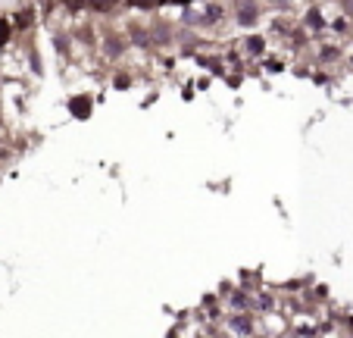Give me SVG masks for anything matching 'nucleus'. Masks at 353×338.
<instances>
[{"mask_svg": "<svg viewBox=\"0 0 353 338\" xmlns=\"http://www.w3.org/2000/svg\"><path fill=\"white\" fill-rule=\"evenodd\" d=\"M72 113H75V116H81V119H84V116L91 113V104H88V100H72Z\"/></svg>", "mask_w": 353, "mask_h": 338, "instance_id": "39448f33", "label": "nucleus"}, {"mask_svg": "<svg viewBox=\"0 0 353 338\" xmlns=\"http://www.w3.org/2000/svg\"><path fill=\"white\" fill-rule=\"evenodd\" d=\"M6 41V25H0V44Z\"/></svg>", "mask_w": 353, "mask_h": 338, "instance_id": "9d476101", "label": "nucleus"}, {"mask_svg": "<svg viewBox=\"0 0 353 338\" xmlns=\"http://www.w3.org/2000/svg\"><path fill=\"white\" fill-rule=\"evenodd\" d=\"M231 307H235V310H244V307H250V301H247V294H235V298H231Z\"/></svg>", "mask_w": 353, "mask_h": 338, "instance_id": "6e6552de", "label": "nucleus"}, {"mask_svg": "<svg viewBox=\"0 0 353 338\" xmlns=\"http://www.w3.org/2000/svg\"><path fill=\"white\" fill-rule=\"evenodd\" d=\"M347 10H350V13H353V0H347Z\"/></svg>", "mask_w": 353, "mask_h": 338, "instance_id": "f8f14e48", "label": "nucleus"}, {"mask_svg": "<svg viewBox=\"0 0 353 338\" xmlns=\"http://www.w3.org/2000/svg\"><path fill=\"white\" fill-rule=\"evenodd\" d=\"M244 47L250 50L253 56H260V54H263V47H266V41H263L260 35H253V38H247V44H244Z\"/></svg>", "mask_w": 353, "mask_h": 338, "instance_id": "7ed1b4c3", "label": "nucleus"}, {"mask_svg": "<svg viewBox=\"0 0 353 338\" xmlns=\"http://www.w3.org/2000/svg\"><path fill=\"white\" fill-rule=\"evenodd\" d=\"M206 19H222V6H210V10H206Z\"/></svg>", "mask_w": 353, "mask_h": 338, "instance_id": "1a4fd4ad", "label": "nucleus"}, {"mask_svg": "<svg viewBox=\"0 0 353 338\" xmlns=\"http://www.w3.org/2000/svg\"><path fill=\"white\" fill-rule=\"evenodd\" d=\"M306 25H309V28H322V25H325L322 13H319V10H309V13H306Z\"/></svg>", "mask_w": 353, "mask_h": 338, "instance_id": "20e7f679", "label": "nucleus"}, {"mask_svg": "<svg viewBox=\"0 0 353 338\" xmlns=\"http://www.w3.org/2000/svg\"><path fill=\"white\" fill-rule=\"evenodd\" d=\"M253 19H256V6L247 3V0H241V3H238V22L241 25H250Z\"/></svg>", "mask_w": 353, "mask_h": 338, "instance_id": "f257e3e1", "label": "nucleus"}, {"mask_svg": "<svg viewBox=\"0 0 353 338\" xmlns=\"http://www.w3.org/2000/svg\"><path fill=\"white\" fill-rule=\"evenodd\" d=\"M107 54H109V56H119V54H122V41H119V38H109V41H107Z\"/></svg>", "mask_w": 353, "mask_h": 338, "instance_id": "0eeeda50", "label": "nucleus"}, {"mask_svg": "<svg viewBox=\"0 0 353 338\" xmlns=\"http://www.w3.org/2000/svg\"><path fill=\"white\" fill-rule=\"evenodd\" d=\"M163 3H175V0H163ZM178 3H188V0H178Z\"/></svg>", "mask_w": 353, "mask_h": 338, "instance_id": "9b49d317", "label": "nucleus"}, {"mask_svg": "<svg viewBox=\"0 0 353 338\" xmlns=\"http://www.w3.org/2000/svg\"><path fill=\"white\" fill-rule=\"evenodd\" d=\"M119 3V0H88V6H94V10H100V13H107V10H113V6Z\"/></svg>", "mask_w": 353, "mask_h": 338, "instance_id": "423d86ee", "label": "nucleus"}, {"mask_svg": "<svg viewBox=\"0 0 353 338\" xmlns=\"http://www.w3.org/2000/svg\"><path fill=\"white\" fill-rule=\"evenodd\" d=\"M231 329L241 335H247V332H253V319H247V316H235L231 319Z\"/></svg>", "mask_w": 353, "mask_h": 338, "instance_id": "f03ea898", "label": "nucleus"}]
</instances>
